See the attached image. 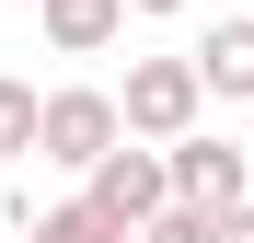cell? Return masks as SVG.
Here are the masks:
<instances>
[{"label":"cell","mask_w":254,"mask_h":243,"mask_svg":"<svg viewBox=\"0 0 254 243\" xmlns=\"http://www.w3.org/2000/svg\"><path fill=\"white\" fill-rule=\"evenodd\" d=\"M104 104H116V139H139V151H174L185 128H208V93L185 58H127V81Z\"/></svg>","instance_id":"1"},{"label":"cell","mask_w":254,"mask_h":243,"mask_svg":"<svg viewBox=\"0 0 254 243\" xmlns=\"http://www.w3.org/2000/svg\"><path fill=\"white\" fill-rule=\"evenodd\" d=\"M162 185H174V209L220 220V209H243V197H254V151L220 139V128H185L174 151H162Z\"/></svg>","instance_id":"3"},{"label":"cell","mask_w":254,"mask_h":243,"mask_svg":"<svg viewBox=\"0 0 254 243\" xmlns=\"http://www.w3.org/2000/svg\"><path fill=\"white\" fill-rule=\"evenodd\" d=\"M127 12H185V0H127Z\"/></svg>","instance_id":"11"},{"label":"cell","mask_w":254,"mask_h":243,"mask_svg":"<svg viewBox=\"0 0 254 243\" xmlns=\"http://www.w3.org/2000/svg\"><path fill=\"white\" fill-rule=\"evenodd\" d=\"M127 243H220V220H196V209H150Z\"/></svg>","instance_id":"9"},{"label":"cell","mask_w":254,"mask_h":243,"mask_svg":"<svg viewBox=\"0 0 254 243\" xmlns=\"http://www.w3.org/2000/svg\"><path fill=\"white\" fill-rule=\"evenodd\" d=\"M12 243H127V232H116V220H93L81 197H58V209H23V220H12Z\"/></svg>","instance_id":"7"},{"label":"cell","mask_w":254,"mask_h":243,"mask_svg":"<svg viewBox=\"0 0 254 243\" xmlns=\"http://www.w3.org/2000/svg\"><path fill=\"white\" fill-rule=\"evenodd\" d=\"M104 151H116V104H104V81H58V93H35V151H23V162L93 174Z\"/></svg>","instance_id":"2"},{"label":"cell","mask_w":254,"mask_h":243,"mask_svg":"<svg viewBox=\"0 0 254 243\" xmlns=\"http://www.w3.org/2000/svg\"><path fill=\"white\" fill-rule=\"evenodd\" d=\"M81 209L93 220H116V232H139L150 209H174V185H162V151H139V139H116L93 174H81Z\"/></svg>","instance_id":"4"},{"label":"cell","mask_w":254,"mask_h":243,"mask_svg":"<svg viewBox=\"0 0 254 243\" xmlns=\"http://www.w3.org/2000/svg\"><path fill=\"white\" fill-rule=\"evenodd\" d=\"M185 70H196L208 104H254V12L243 23H208L196 47H185Z\"/></svg>","instance_id":"5"},{"label":"cell","mask_w":254,"mask_h":243,"mask_svg":"<svg viewBox=\"0 0 254 243\" xmlns=\"http://www.w3.org/2000/svg\"><path fill=\"white\" fill-rule=\"evenodd\" d=\"M0 151H35V81L0 70Z\"/></svg>","instance_id":"8"},{"label":"cell","mask_w":254,"mask_h":243,"mask_svg":"<svg viewBox=\"0 0 254 243\" xmlns=\"http://www.w3.org/2000/svg\"><path fill=\"white\" fill-rule=\"evenodd\" d=\"M220 243H254V197H243V209H220Z\"/></svg>","instance_id":"10"},{"label":"cell","mask_w":254,"mask_h":243,"mask_svg":"<svg viewBox=\"0 0 254 243\" xmlns=\"http://www.w3.org/2000/svg\"><path fill=\"white\" fill-rule=\"evenodd\" d=\"M116 23H127V0H35V35H47L58 58H93V47H116Z\"/></svg>","instance_id":"6"}]
</instances>
